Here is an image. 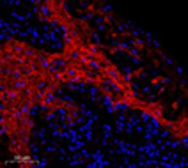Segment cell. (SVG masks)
I'll list each match as a JSON object with an SVG mask.
<instances>
[{
  "label": "cell",
  "instance_id": "1",
  "mask_svg": "<svg viewBox=\"0 0 188 168\" xmlns=\"http://www.w3.org/2000/svg\"><path fill=\"white\" fill-rule=\"evenodd\" d=\"M105 73H107V76H108V78H112L114 81H121V80H122L121 73H119V69H117V67H114V66H110Z\"/></svg>",
  "mask_w": 188,
  "mask_h": 168
},
{
  "label": "cell",
  "instance_id": "2",
  "mask_svg": "<svg viewBox=\"0 0 188 168\" xmlns=\"http://www.w3.org/2000/svg\"><path fill=\"white\" fill-rule=\"evenodd\" d=\"M51 64H53L57 69H66L69 66V60L62 58V57H53V58H51Z\"/></svg>",
  "mask_w": 188,
  "mask_h": 168
},
{
  "label": "cell",
  "instance_id": "3",
  "mask_svg": "<svg viewBox=\"0 0 188 168\" xmlns=\"http://www.w3.org/2000/svg\"><path fill=\"white\" fill-rule=\"evenodd\" d=\"M39 11H41V14H45V16H51V9L48 5H41Z\"/></svg>",
  "mask_w": 188,
  "mask_h": 168
},
{
  "label": "cell",
  "instance_id": "4",
  "mask_svg": "<svg viewBox=\"0 0 188 168\" xmlns=\"http://www.w3.org/2000/svg\"><path fill=\"white\" fill-rule=\"evenodd\" d=\"M135 44H137L139 48H140V46H144V43H142V39H135Z\"/></svg>",
  "mask_w": 188,
  "mask_h": 168
}]
</instances>
